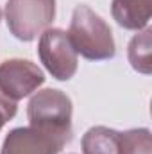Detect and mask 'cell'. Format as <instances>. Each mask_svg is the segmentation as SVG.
<instances>
[{
  "label": "cell",
  "instance_id": "cell-8",
  "mask_svg": "<svg viewBox=\"0 0 152 154\" xmlns=\"http://www.w3.org/2000/svg\"><path fill=\"white\" fill-rule=\"evenodd\" d=\"M111 14L123 29H147L152 14V0H113Z\"/></svg>",
  "mask_w": 152,
  "mask_h": 154
},
{
  "label": "cell",
  "instance_id": "cell-2",
  "mask_svg": "<svg viewBox=\"0 0 152 154\" xmlns=\"http://www.w3.org/2000/svg\"><path fill=\"white\" fill-rule=\"evenodd\" d=\"M29 124L48 134L61 138L65 143L72 140V100L61 90H41L27 106Z\"/></svg>",
  "mask_w": 152,
  "mask_h": 154
},
{
  "label": "cell",
  "instance_id": "cell-3",
  "mask_svg": "<svg viewBox=\"0 0 152 154\" xmlns=\"http://www.w3.org/2000/svg\"><path fill=\"white\" fill-rule=\"evenodd\" d=\"M56 16V0H7L5 22L20 41H32L50 27Z\"/></svg>",
  "mask_w": 152,
  "mask_h": 154
},
{
  "label": "cell",
  "instance_id": "cell-7",
  "mask_svg": "<svg viewBox=\"0 0 152 154\" xmlns=\"http://www.w3.org/2000/svg\"><path fill=\"white\" fill-rule=\"evenodd\" d=\"M66 143L32 125L13 129L2 145L0 154H59Z\"/></svg>",
  "mask_w": 152,
  "mask_h": 154
},
{
  "label": "cell",
  "instance_id": "cell-9",
  "mask_svg": "<svg viewBox=\"0 0 152 154\" xmlns=\"http://www.w3.org/2000/svg\"><path fill=\"white\" fill-rule=\"evenodd\" d=\"M129 63L131 66L140 72L149 75L150 74V29H143L140 34H136L129 43Z\"/></svg>",
  "mask_w": 152,
  "mask_h": 154
},
{
  "label": "cell",
  "instance_id": "cell-5",
  "mask_svg": "<svg viewBox=\"0 0 152 154\" xmlns=\"http://www.w3.org/2000/svg\"><path fill=\"white\" fill-rule=\"evenodd\" d=\"M38 54L45 68L57 81H70L77 72V54L68 34L61 29H47L39 36Z\"/></svg>",
  "mask_w": 152,
  "mask_h": 154
},
{
  "label": "cell",
  "instance_id": "cell-11",
  "mask_svg": "<svg viewBox=\"0 0 152 154\" xmlns=\"http://www.w3.org/2000/svg\"><path fill=\"white\" fill-rule=\"evenodd\" d=\"M0 16H2V13H0Z\"/></svg>",
  "mask_w": 152,
  "mask_h": 154
},
{
  "label": "cell",
  "instance_id": "cell-1",
  "mask_svg": "<svg viewBox=\"0 0 152 154\" xmlns=\"http://www.w3.org/2000/svg\"><path fill=\"white\" fill-rule=\"evenodd\" d=\"M66 34L77 54L90 61L111 59L116 52L111 27L84 4L74 9Z\"/></svg>",
  "mask_w": 152,
  "mask_h": 154
},
{
  "label": "cell",
  "instance_id": "cell-6",
  "mask_svg": "<svg viewBox=\"0 0 152 154\" xmlns=\"http://www.w3.org/2000/svg\"><path fill=\"white\" fill-rule=\"evenodd\" d=\"M43 82L45 75L32 61L9 59L0 63V91L14 102L36 91Z\"/></svg>",
  "mask_w": 152,
  "mask_h": 154
},
{
  "label": "cell",
  "instance_id": "cell-4",
  "mask_svg": "<svg viewBox=\"0 0 152 154\" xmlns=\"http://www.w3.org/2000/svg\"><path fill=\"white\" fill-rule=\"evenodd\" d=\"M84 154H150L149 129H131L125 133L97 125L82 136Z\"/></svg>",
  "mask_w": 152,
  "mask_h": 154
},
{
  "label": "cell",
  "instance_id": "cell-10",
  "mask_svg": "<svg viewBox=\"0 0 152 154\" xmlns=\"http://www.w3.org/2000/svg\"><path fill=\"white\" fill-rule=\"evenodd\" d=\"M16 102L11 100L9 97H5L2 91H0V129L16 115Z\"/></svg>",
  "mask_w": 152,
  "mask_h": 154
}]
</instances>
